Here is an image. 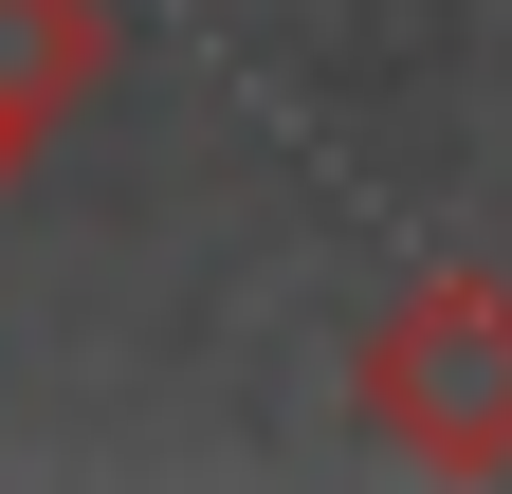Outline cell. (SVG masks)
Wrapping results in <instances>:
<instances>
[{
    "label": "cell",
    "instance_id": "obj_1",
    "mask_svg": "<svg viewBox=\"0 0 512 494\" xmlns=\"http://www.w3.org/2000/svg\"><path fill=\"white\" fill-rule=\"evenodd\" d=\"M366 421L421 476H512V275H421L366 330Z\"/></svg>",
    "mask_w": 512,
    "mask_h": 494
},
{
    "label": "cell",
    "instance_id": "obj_2",
    "mask_svg": "<svg viewBox=\"0 0 512 494\" xmlns=\"http://www.w3.org/2000/svg\"><path fill=\"white\" fill-rule=\"evenodd\" d=\"M110 0H0V129H19V147H55V129H74V110L110 92Z\"/></svg>",
    "mask_w": 512,
    "mask_h": 494
},
{
    "label": "cell",
    "instance_id": "obj_3",
    "mask_svg": "<svg viewBox=\"0 0 512 494\" xmlns=\"http://www.w3.org/2000/svg\"><path fill=\"white\" fill-rule=\"evenodd\" d=\"M0 183H19V129H0Z\"/></svg>",
    "mask_w": 512,
    "mask_h": 494
}]
</instances>
